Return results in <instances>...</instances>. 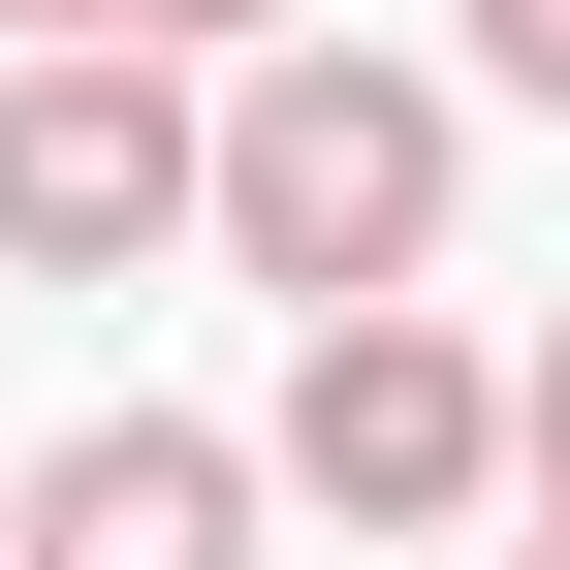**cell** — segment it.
Returning a JSON list of instances; mask_svg holds the SVG:
<instances>
[{
  "mask_svg": "<svg viewBox=\"0 0 570 570\" xmlns=\"http://www.w3.org/2000/svg\"><path fill=\"white\" fill-rule=\"evenodd\" d=\"M0 32H63V0H0Z\"/></svg>",
  "mask_w": 570,
  "mask_h": 570,
  "instance_id": "9",
  "label": "cell"
},
{
  "mask_svg": "<svg viewBox=\"0 0 570 570\" xmlns=\"http://www.w3.org/2000/svg\"><path fill=\"white\" fill-rule=\"evenodd\" d=\"M285 508H348V539H475L508 508V348L444 317V285H348V317H285Z\"/></svg>",
  "mask_w": 570,
  "mask_h": 570,
  "instance_id": "3",
  "label": "cell"
},
{
  "mask_svg": "<svg viewBox=\"0 0 570 570\" xmlns=\"http://www.w3.org/2000/svg\"><path fill=\"white\" fill-rule=\"evenodd\" d=\"M508 570H570V508H539V539H508Z\"/></svg>",
  "mask_w": 570,
  "mask_h": 570,
  "instance_id": "8",
  "label": "cell"
},
{
  "mask_svg": "<svg viewBox=\"0 0 570 570\" xmlns=\"http://www.w3.org/2000/svg\"><path fill=\"white\" fill-rule=\"evenodd\" d=\"M159 254H223V63L0 32V285H159Z\"/></svg>",
  "mask_w": 570,
  "mask_h": 570,
  "instance_id": "2",
  "label": "cell"
},
{
  "mask_svg": "<svg viewBox=\"0 0 570 570\" xmlns=\"http://www.w3.org/2000/svg\"><path fill=\"white\" fill-rule=\"evenodd\" d=\"M444 223H475V96L412 32H254L223 63V285L348 317V285H444Z\"/></svg>",
  "mask_w": 570,
  "mask_h": 570,
  "instance_id": "1",
  "label": "cell"
},
{
  "mask_svg": "<svg viewBox=\"0 0 570 570\" xmlns=\"http://www.w3.org/2000/svg\"><path fill=\"white\" fill-rule=\"evenodd\" d=\"M63 32H159V63H254V32H317V0H63Z\"/></svg>",
  "mask_w": 570,
  "mask_h": 570,
  "instance_id": "5",
  "label": "cell"
},
{
  "mask_svg": "<svg viewBox=\"0 0 570 570\" xmlns=\"http://www.w3.org/2000/svg\"><path fill=\"white\" fill-rule=\"evenodd\" d=\"M508 508H570V317L508 348Z\"/></svg>",
  "mask_w": 570,
  "mask_h": 570,
  "instance_id": "7",
  "label": "cell"
},
{
  "mask_svg": "<svg viewBox=\"0 0 570 570\" xmlns=\"http://www.w3.org/2000/svg\"><path fill=\"white\" fill-rule=\"evenodd\" d=\"M444 32H475V96H539V127H570V0H444Z\"/></svg>",
  "mask_w": 570,
  "mask_h": 570,
  "instance_id": "6",
  "label": "cell"
},
{
  "mask_svg": "<svg viewBox=\"0 0 570 570\" xmlns=\"http://www.w3.org/2000/svg\"><path fill=\"white\" fill-rule=\"evenodd\" d=\"M254 508H285L254 412H63L0 475V570H254Z\"/></svg>",
  "mask_w": 570,
  "mask_h": 570,
  "instance_id": "4",
  "label": "cell"
}]
</instances>
